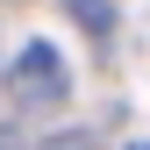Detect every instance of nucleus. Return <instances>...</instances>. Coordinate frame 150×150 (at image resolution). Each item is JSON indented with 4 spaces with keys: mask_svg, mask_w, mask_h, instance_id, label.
<instances>
[{
    "mask_svg": "<svg viewBox=\"0 0 150 150\" xmlns=\"http://www.w3.org/2000/svg\"><path fill=\"white\" fill-rule=\"evenodd\" d=\"M136 150H143V143H136Z\"/></svg>",
    "mask_w": 150,
    "mask_h": 150,
    "instance_id": "obj_3",
    "label": "nucleus"
},
{
    "mask_svg": "<svg viewBox=\"0 0 150 150\" xmlns=\"http://www.w3.org/2000/svg\"><path fill=\"white\" fill-rule=\"evenodd\" d=\"M71 14H79V22H93V29H107V0H71Z\"/></svg>",
    "mask_w": 150,
    "mask_h": 150,
    "instance_id": "obj_2",
    "label": "nucleus"
},
{
    "mask_svg": "<svg viewBox=\"0 0 150 150\" xmlns=\"http://www.w3.org/2000/svg\"><path fill=\"white\" fill-rule=\"evenodd\" d=\"M7 79H14V100H22V107H57L64 100V57L50 43H29Z\"/></svg>",
    "mask_w": 150,
    "mask_h": 150,
    "instance_id": "obj_1",
    "label": "nucleus"
}]
</instances>
